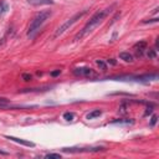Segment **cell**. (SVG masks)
Here are the masks:
<instances>
[{
    "mask_svg": "<svg viewBox=\"0 0 159 159\" xmlns=\"http://www.w3.org/2000/svg\"><path fill=\"white\" fill-rule=\"evenodd\" d=\"M126 108H127V106H126V104H122L121 107H119V112H121V113H126Z\"/></svg>",
    "mask_w": 159,
    "mask_h": 159,
    "instance_id": "19",
    "label": "cell"
},
{
    "mask_svg": "<svg viewBox=\"0 0 159 159\" xmlns=\"http://www.w3.org/2000/svg\"><path fill=\"white\" fill-rule=\"evenodd\" d=\"M143 22L144 24H147V22H158V18H154V19H151V20H145Z\"/></svg>",
    "mask_w": 159,
    "mask_h": 159,
    "instance_id": "21",
    "label": "cell"
},
{
    "mask_svg": "<svg viewBox=\"0 0 159 159\" xmlns=\"http://www.w3.org/2000/svg\"><path fill=\"white\" fill-rule=\"evenodd\" d=\"M73 117H75V114H73V113H70V112H66V113H63V118L66 119V121H72Z\"/></svg>",
    "mask_w": 159,
    "mask_h": 159,
    "instance_id": "15",
    "label": "cell"
},
{
    "mask_svg": "<svg viewBox=\"0 0 159 159\" xmlns=\"http://www.w3.org/2000/svg\"><path fill=\"white\" fill-rule=\"evenodd\" d=\"M52 12L50 10H45V11H41L31 20L30 25H29V30H28V36L29 37H34L35 34L40 30V28L45 24V21L51 16Z\"/></svg>",
    "mask_w": 159,
    "mask_h": 159,
    "instance_id": "2",
    "label": "cell"
},
{
    "mask_svg": "<svg viewBox=\"0 0 159 159\" xmlns=\"http://www.w3.org/2000/svg\"><path fill=\"white\" fill-rule=\"evenodd\" d=\"M8 11H9V4L5 0H2V2H0V18L4 16Z\"/></svg>",
    "mask_w": 159,
    "mask_h": 159,
    "instance_id": "8",
    "label": "cell"
},
{
    "mask_svg": "<svg viewBox=\"0 0 159 159\" xmlns=\"http://www.w3.org/2000/svg\"><path fill=\"white\" fill-rule=\"evenodd\" d=\"M28 3L32 6H42V5H54V0H28Z\"/></svg>",
    "mask_w": 159,
    "mask_h": 159,
    "instance_id": "7",
    "label": "cell"
},
{
    "mask_svg": "<svg viewBox=\"0 0 159 159\" xmlns=\"http://www.w3.org/2000/svg\"><path fill=\"white\" fill-rule=\"evenodd\" d=\"M46 159H61V154L59 153H49L45 155Z\"/></svg>",
    "mask_w": 159,
    "mask_h": 159,
    "instance_id": "13",
    "label": "cell"
},
{
    "mask_svg": "<svg viewBox=\"0 0 159 159\" xmlns=\"http://www.w3.org/2000/svg\"><path fill=\"white\" fill-rule=\"evenodd\" d=\"M157 121H158V116L157 114H153L152 118H151V127H154L157 124Z\"/></svg>",
    "mask_w": 159,
    "mask_h": 159,
    "instance_id": "18",
    "label": "cell"
},
{
    "mask_svg": "<svg viewBox=\"0 0 159 159\" xmlns=\"http://www.w3.org/2000/svg\"><path fill=\"white\" fill-rule=\"evenodd\" d=\"M112 123H124V124H132L134 123L133 119H114L112 121Z\"/></svg>",
    "mask_w": 159,
    "mask_h": 159,
    "instance_id": "12",
    "label": "cell"
},
{
    "mask_svg": "<svg viewBox=\"0 0 159 159\" xmlns=\"http://www.w3.org/2000/svg\"><path fill=\"white\" fill-rule=\"evenodd\" d=\"M147 56H148L149 59H155V56H157V52H155V50L149 49V50H148V52H147Z\"/></svg>",
    "mask_w": 159,
    "mask_h": 159,
    "instance_id": "16",
    "label": "cell"
},
{
    "mask_svg": "<svg viewBox=\"0 0 159 159\" xmlns=\"http://www.w3.org/2000/svg\"><path fill=\"white\" fill-rule=\"evenodd\" d=\"M10 106V100L5 97H0V108H6Z\"/></svg>",
    "mask_w": 159,
    "mask_h": 159,
    "instance_id": "11",
    "label": "cell"
},
{
    "mask_svg": "<svg viewBox=\"0 0 159 159\" xmlns=\"http://www.w3.org/2000/svg\"><path fill=\"white\" fill-rule=\"evenodd\" d=\"M60 73H61V71H60V70H56V71H52V72H51V76H52V77H56V76H59Z\"/></svg>",
    "mask_w": 159,
    "mask_h": 159,
    "instance_id": "20",
    "label": "cell"
},
{
    "mask_svg": "<svg viewBox=\"0 0 159 159\" xmlns=\"http://www.w3.org/2000/svg\"><path fill=\"white\" fill-rule=\"evenodd\" d=\"M147 46H148L147 41H139V42L134 44L133 49H134V51L137 52V56H142L143 52H144V50H147Z\"/></svg>",
    "mask_w": 159,
    "mask_h": 159,
    "instance_id": "6",
    "label": "cell"
},
{
    "mask_svg": "<svg viewBox=\"0 0 159 159\" xmlns=\"http://www.w3.org/2000/svg\"><path fill=\"white\" fill-rule=\"evenodd\" d=\"M21 78L24 80V81L28 82V81H31V80H32V76H31L30 73H22V75H21Z\"/></svg>",
    "mask_w": 159,
    "mask_h": 159,
    "instance_id": "17",
    "label": "cell"
},
{
    "mask_svg": "<svg viewBox=\"0 0 159 159\" xmlns=\"http://www.w3.org/2000/svg\"><path fill=\"white\" fill-rule=\"evenodd\" d=\"M108 63H111V65H116V61H114L113 59H111V60H108Z\"/></svg>",
    "mask_w": 159,
    "mask_h": 159,
    "instance_id": "23",
    "label": "cell"
},
{
    "mask_svg": "<svg viewBox=\"0 0 159 159\" xmlns=\"http://www.w3.org/2000/svg\"><path fill=\"white\" fill-rule=\"evenodd\" d=\"M87 11H88V10H83V11H81V12H77V14H75V15H73L72 18H70L67 21H65L61 26H59V28H57V30L55 31L54 37H59V36L62 35L66 30H69L75 22H77V21H78L80 19H81L82 16H85V15L87 14Z\"/></svg>",
    "mask_w": 159,
    "mask_h": 159,
    "instance_id": "3",
    "label": "cell"
},
{
    "mask_svg": "<svg viewBox=\"0 0 159 159\" xmlns=\"http://www.w3.org/2000/svg\"><path fill=\"white\" fill-rule=\"evenodd\" d=\"M5 138H8V139H10L12 142H15V143H19L21 145H25V147H31V148L35 147V143L25 140V139H21V138H16V137H12V136H5Z\"/></svg>",
    "mask_w": 159,
    "mask_h": 159,
    "instance_id": "5",
    "label": "cell"
},
{
    "mask_svg": "<svg viewBox=\"0 0 159 159\" xmlns=\"http://www.w3.org/2000/svg\"><path fill=\"white\" fill-rule=\"evenodd\" d=\"M0 154H2V155H8V153H6V152H3V151H0Z\"/></svg>",
    "mask_w": 159,
    "mask_h": 159,
    "instance_id": "24",
    "label": "cell"
},
{
    "mask_svg": "<svg viewBox=\"0 0 159 159\" xmlns=\"http://www.w3.org/2000/svg\"><path fill=\"white\" fill-rule=\"evenodd\" d=\"M119 59L126 62H133V55L129 54V52H121L119 54Z\"/></svg>",
    "mask_w": 159,
    "mask_h": 159,
    "instance_id": "9",
    "label": "cell"
},
{
    "mask_svg": "<svg viewBox=\"0 0 159 159\" xmlns=\"http://www.w3.org/2000/svg\"><path fill=\"white\" fill-rule=\"evenodd\" d=\"M96 63H97V66H98V67H100L102 71H106V70H107V65H106L104 61H102V60H97Z\"/></svg>",
    "mask_w": 159,
    "mask_h": 159,
    "instance_id": "14",
    "label": "cell"
},
{
    "mask_svg": "<svg viewBox=\"0 0 159 159\" xmlns=\"http://www.w3.org/2000/svg\"><path fill=\"white\" fill-rule=\"evenodd\" d=\"M102 114V111L101 110H95V111H92L91 113L87 114V119H93L96 117H100Z\"/></svg>",
    "mask_w": 159,
    "mask_h": 159,
    "instance_id": "10",
    "label": "cell"
},
{
    "mask_svg": "<svg viewBox=\"0 0 159 159\" xmlns=\"http://www.w3.org/2000/svg\"><path fill=\"white\" fill-rule=\"evenodd\" d=\"M153 112V107H151V108H147V112L144 113V116H148V114H151Z\"/></svg>",
    "mask_w": 159,
    "mask_h": 159,
    "instance_id": "22",
    "label": "cell"
},
{
    "mask_svg": "<svg viewBox=\"0 0 159 159\" xmlns=\"http://www.w3.org/2000/svg\"><path fill=\"white\" fill-rule=\"evenodd\" d=\"M73 75L78 77H86V78H95L98 76L95 72V70H92L90 67H76L73 69Z\"/></svg>",
    "mask_w": 159,
    "mask_h": 159,
    "instance_id": "4",
    "label": "cell"
},
{
    "mask_svg": "<svg viewBox=\"0 0 159 159\" xmlns=\"http://www.w3.org/2000/svg\"><path fill=\"white\" fill-rule=\"evenodd\" d=\"M114 6H116V5L113 4V5L108 6V8L103 9V10H98V11L96 12V14L88 20V22L83 26V29L75 36V40H76V41H78V40L83 39L85 36H87L88 34H91L92 31H93V30L97 28V26H100V25L103 22V20H104V19L107 18V16L111 14V12H112V10H113Z\"/></svg>",
    "mask_w": 159,
    "mask_h": 159,
    "instance_id": "1",
    "label": "cell"
}]
</instances>
